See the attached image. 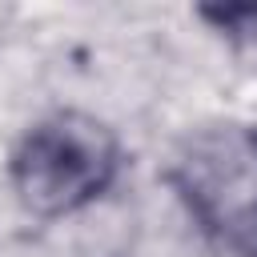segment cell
Instances as JSON below:
<instances>
[{
    "label": "cell",
    "instance_id": "cell-2",
    "mask_svg": "<svg viewBox=\"0 0 257 257\" xmlns=\"http://www.w3.org/2000/svg\"><path fill=\"white\" fill-rule=\"evenodd\" d=\"M120 157V141L100 116L60 108L24 128L8 157V181L28 213L68 217L112 189Z\"/></svg>",
    "mask_w": 257,
    "mask_h": 257
},
{
    "label": "cell",
    "instance_id": "cell-3",
    "mask_svg": "<svg viewBox=\"0 0 257 257\" xmlns=\"http://www.w3.org/2000/svg\"><path fill=\"white\" fill-rule=\"evenodd\" d=\"M205 24H213L237 52L257 56V4H229V8H201Z\"/></svg>",
    "mask_w": 257,
    "mask_h": 257
},
{
    "label": "cell",
    "instance_id": "cell-1",
    "mask_svg": "<svg viewBox=\"0 0 257 257\" xmlns=\"http://www.w3.org/2000/svg\"><path fill=\"white\" fill-rule=\"evenodd\" d=\"M165 177L209 245L257 257V124L221 120L189 133Z\"/></svg>",
    "mask_w": 257,
    "mask_h": 257
}]
</instances>
